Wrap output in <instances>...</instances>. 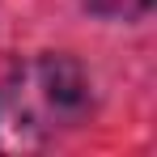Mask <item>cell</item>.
I'll return each instance as SVG.
<instances>
[{
	"label": "cell",
	"instance_id": "1",
	"mask_svg": "<svg viewBox=\"0 0 157 157\" xmlns=\"http://www.w3.org/2000/svg\"><path fill=\"white\" fill-rule=\"evenodd\" d=\"M89 106V81L68 55H38L0 81V153L47 149Z\"/></svg>",
	"mask_w": 157,
	"mask_h": 157
}]
</instances>
